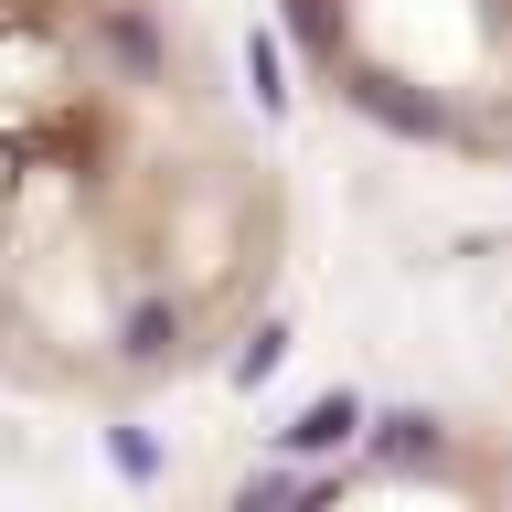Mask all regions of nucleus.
Listing matches in <instances>:
<instances>
[{
  "instance_id": "obj_1",
  "label": "nucleus",
  "mask_w": 512,
  "mask_h": 512,
  "mask_svg": "<svg viewBox=\"0 0 512 512\" xmlns=\"http://www.w3.org/2000/svg\"><path fill=\"white\" fill-rule=\"evenodd\" d=\"M288 278V182L192 0H0V384L139 406Z\"/></svg>"
},
{
  "instance_id": "obj_2",
  "label": "nucleus",
  "mask_w": 512,
  "mask_h": 512,
  "mask_svg": "<svg viewBox=\"0 0 512 512\" xmlns=\"http://www.w3.org/2000/svg\"><path fill=\"white\" fill-rule=\"evenodd\" d=\"M278 32L374 139L512 171V0H278Z\"/></svg>"
}]
</instances>
